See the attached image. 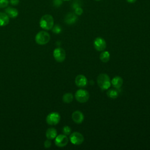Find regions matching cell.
Segmentation results:
<instances>
[{
  "label": "cell",
  "mask_w": 150,
  "mask_h": 150,
  "mask_svg": "<svg viewBox=\"0 0 150 150\" xmlns=\"http://www.w3.org/2000/svg\"><path fill=\"white\" fill-rule=\"evenodd\" d=\"M39 25L40 26L45 30H50L54 26V19L51 15L46 14L40 18Z\"/></svg>",
  "instance_id": "cell-1"
},
{
  "label": "cell",
  "mask_w": 150,
  "mask_h": 150,
  "mask_svg": "<svg viewBox=\"0 0 150 150\" xmlns=\"http://www.w3.org/2000/svg\"><path fill=\"white\" fill-rule=\"evenodd\" d=\"M97 84L99 87L103 90L108 89L111 86L109 76L105 73H101L97 77Z\"/></svg>",
  "instance_id": "cell-2"
},
{
  "label": "cell",
  "mask_w": 150,
  "mask_h": 150,
  "mask_svg": "<svg viewBox=\"0 0 150 150\" xmlns=\"http://www.w3.org/2000/svg\"><path fill=\"white\" fill-rule=\"evenodd\" d=\"M50 39V35L46 31H40L35 36L36 42L40 45L47 43Z\"/></svg>",
  "instance_id": "cell-3"
},
{
  "label": "cell",
  "mask_w": 150,
  "mask_h": 150,
  "mask_svg": "<svg viewBox=\"0 0 150 150\" xmlns=\"http://www.w3.org/2000/svg\"><path fill=\"white\" fill-rule=\"evenodd\" d=\"M75 98L78 102L84 103L88 101L89 98V93L86 90L79 89L75 93Z\"/></svg>",
  "instance_id": "cell-4"
},
{
  "label": "cell",
  "mask_w": 150,
  "mask_h": 150,
  "mask_svg": "<svg viewBox=\"0 0 150 150\" xmlns=\"http://www.w3.org/2000/svg\"><path fill=\"white\" fill-rule=\"evenodd\" d=\"M60 120V115L57 112H52L49 114L46 117V122L50 125L57 124Z\"/></svg>",
  "instance_id": "cell-5"
},
{
  "label": "cell",
  "mask_w": 150,
  "mask_h": 150,
  "mask_svg": "<svg viewBox=\"0 0 150 150\" xmlns=\"http://www.w3.org/2000/svg\"><path fill=\"white\" fill-rule=\"evenodd\" d=\"M70 142L76 145H79L82 144L84 141V137L83 135L79 132H74L70 136Z\"/></svg>",
  "instance_id": "cell-6"
},
{
  "label": "cell",
  "mask_w": 150,
  "mask_h": 150,
  "mask_svg": "<svg viewBox=\"0 0 150 150\" xmlns=\"http://www.w3.org/2000/svg\"><path fill=\"white\" fill-rule=\"evenodd\" d=\"M53 57L58 62H62L66 58L65 50L61 47H57L53 51Z\"/></svg>",
  "instance_id": "cell-7"
},
{
  "label": "cell",
  "mask_w": 150,
  "mask_h": 150,
  "mask_svg": "<svg viewBox=\"0 0 150 150\" xmlns=\"http://www.w3.org/2000/svg\"><path fill=\"white\" fill-rule=\"evenodd\" d=\"M94 47L96 50L97 51H103L106 48V42L105 40L101 38V37H97L94 40Z\"/></svg>",
  "instance_id": "cell-8"
},
{
  "label": "cell",
  "mask_w": 150,
  "mask_h": 150,
  "mask_svg": "<svg viewBox=\"0 0 150 150\" xmlns=\"http://www.w3.org/2000/svg\"><path fill=\"white\" fill-rule=\"evenodd\" d=\"M69 142L67 137L64 134H60L56 137L54 144L57 146L63 147L65 146Z\"/></svg>",
  "instance_id": "cell-9"
},
{
  "label": "cell",
  "mask_w": 150,
  "mask_h": 150,
  "mask_svg": "<svg viewBox=\"0 0 150 150\" xmlns=\"http://www.w3.org/2000/svg\"><path fill=\"white\" fill-rule=\"evenodd\" d=\"M77 15L74 12H69L66 14L64 17V22L67 25H73L77 21Z\"/></svg>",
  "instance_id": "cell-10"
},
{
  "label": "cell",
  "mask_w": 150,
  "mask_h": 150,
  "mask_svg": "<svg viewBox=\"0 0 150 150\" xmlns=\"http://www.w3.org/2000/svg\"><path fill=\"white\" fill-rule=\"evenodd\" d=\"M71 118L73 121L76 124H81L84 118L83 114L79 110L75 111L71 115Z\"/></svg>",
  "instance_id": "cell-11"
},
{
  "label": "cell",
  "mask_w": 150,
  "mask_h": 150,
  "mask_svg": "<svg viewBox=\"0 0 150 150\" xmlns=\"http://www.w3.org/2000/svg\"><path fill=\"white\" fill-rule=\"evenodd\" d=\"M75 83L79 87H84L87 84V79L83 74H79L75 79Z\"/></svg>",
  "instance_id": "cell-12"
},
{
  "label": "cell",
  "mask_w": 150,
  "mask_h": 150,
  "mask_svg": "<svg viewBox=\"0 0 150 150\" xmlns=\"http://www.w3.org/2000/svg\"><path fill=\"white\" fill-rule=\"evenodd\" d=\"M111 84L114 87H115L117 89H119L121 87L123 84V80L122 79L120 76H115L114 77L111 81Z\"/></svg>",
  "instance_id": "cell-13"
},
{
  "label": "cell",
  "mask_w": 150,
  "mask_h": 150,
  "mask_svg": "<svg viewBox=\"0 0 150 150\" xmlns=\"http://www.w3.org/2000/svg\"><path fill=\"white\" fill-rule=\"evenodd\" d=\"M5 13L11 18H16L18 15V11L14 8L8 7L5 9Z\"/></svg>",
  "instance_id": "cell-14"
},
{
  "label": "cell",
  "mask_w": 150,
  "mask_h": 150,
  "mask_svg": "<svg viewBox=\"0 0 150 150\" xmlns=\"http://www.w3.org/2000/svg\"><path fill=\"white\" fill-rule=\"evenodd\" d=\"M57 136V131L54 128H49L46 130V137L47 139H53Z\"/></svg>",
  "instance_id": "cell-15"
},
{
  "label": "cell",
  "mask_w": 150,
  "mask_h": 150,
  "mask_svg": "<svg viewBox=\"0 0 150 150\" xmlns=\"http://www.w3.org/2000/svg\"><path fill=\"white\" fill-rule=\"evenodd\" d=\"M9 17L4 12H0V26H5L9 23Z\"/></svg>",
  "instance_id": "cell-16"
},
{
  "label": "cell",
  "mask_w": 150,
  "mask_h": 150,
  "mask_svg": "<svg viewBox=\"0 0 150 150\" xmlns=\"http://www.w3.org/2000/svg\"><path fill=\"white\" fill-rule=\"evenodd\" d=\"M110 58V54L108 51H103L100 54V59L101 62L106 63L109 61Z\"/></svg>",
  "instance_id": "cell-17"
},
{
  "label": "cell",
  "mask_w": 150,
  "mask_h": 150,
  "mask_svg": "<svg viewBox=\"0 0 150 150\" xmlns=\"http://www.w3.org/2000/svg\"><path fill=\"white\" fill-rule=\"evenodd\" d=\"M63 101L65 103H70L73 100V96L71 93H65L62 97Z\"/></svg>",
  "instance_id": "cell-18"
},
{
  "label": "cell",
  "mask_w": 150,
  "mask_h": 150,
  "mask_svg": "<svg viewBox=\"0 0 150 150\" xmlns=\"http://www.w3.org/2000/svg\"><path fill=\"white\" fill-rule=\"evenodd\" d=\"M107 95L109 98L115 99L118 96V92L115 89H109L107 92Z\"/></svg>",
  "instance_id": "cell-19"
},
{
  "label": "cell",
  "mask_w": 150,
  "mask_h": 150,
  "mask_svg": "<svg viewBox=\"0 0 150 150\" xmlns=\"http://www.w3.org/2000/svg\"><path fill=\"white\" fill-rule=\"evenodd\" d=\"M52 32L55 34H59L62 32V28L59 25H56L52 28Z\"/></svg>",
  "instance_id": "cell-20"
},
{
  "label": "cell",
  "mask_w": 150,
  "mask_h": 150,
  "mask_svg": "<svg viewBox=\"0 0 150 150\" xmlns=\"http://www.w3.org/2000/svg\"><path fill=\"white\" fill-rule=\"evenodd\" d=\"M62 131H63V133L66 135H70V134L71 133V129L70 128V127L67 126V125H66L64 126L63 129H62Z\"/></svg>",
  "instance_id": "cell-21"
},
{
  "label": "cell",
  "mask_w": 150,
  "mask_h": 150,
  "mask_svg": "<svg viewBox=\"0 0 150 150\" xmlns=\"http://www.w3.org/2000/svg\"><path fill=\"white\" fill-rule=\"evenodd\" d=\"M74 10V13L77 16L81 15L83 12V9H82V8L81 6L77 7Z\"/></svg>",
  "instance_id": "cell-22"
},
{
  "label": "cell",
  "mask_w": 150,
  "mask_h": 150,
  "mask_svg": "<svg viewBox=\"0 0 150 150\" xmlns=\"http://www.w3.org/2000/svg\"><path fill=\"white\" fill-rule=\"evenodd\" d=\"M9 4L8 0H0V8H3L6 7Z\"/></svg>",
  "instance_id": "cell-23"
},
{
  "label": "cell",
  "mask_w": 150,
  "mask_h": 150,
  "mask_svg": "<svg viewBox=\"0 0 150 150\" xmlns=\"http://www.w3.org/2000/svg\"><path fill=\"white\" fill-rule=\"evenodd\" d=\"M63 0H53V5L56 7H59L62 4Z\"/></svg>",
  "instance_id": "cell-24"
},
{
  "label": "cell",
  "mask_w": 150,
  "mask_h": 150,
  "mask_svg": "<svg viewBox=\"0 0 150 150\" xmlns=\"http://www.w3.org/2000/svg\"><path fill=\"white\" fill-rule=\"evenodd\" d=\"M51 145H52V142L51 141H50V139H47L44 142V146L46 148H49L51 146Z\"/></svg>",
  "instance_id": "cell-25"
},
{
  "label": "cell",
  "mask_w": 150,
  "mask_h": 150,
  "mask_svg": "<svg viewBox=\"0 0 150 150\" xmlns=\"http://www.w3.org/2000/svg\"><path fill=\"white\" fill-rule=\"evenodd\" d=\"M9 2L12 5H17L19 2V0H10Z\"/></svg>",
  "instance_id": "cell-26"
},
{
  "label": "cell",
  "mask_w": 150,
  "mask_h": 150,
  "mask_svg": "<svg viewBox=\"0 0 150 150\" xmlns=\"http://www.w3.org/2000/svg\"><path fill=\"white\" fill-rule=\"evenodd\" d=\"M126 1L127 2H128L129 4H134L137 1V0H126Z\"/></svg>",
  "instance_id": "cell-27"
},
{
  "label": "cell",
  "mask_w": 150,
  "mask_h": 150,
  "mask_svg": "<svg viewBox=\"0 0 150 150\" xmlns=\"http://www.w3.org/2000/svg\"><path fill=\"white\" fill-rule=\"evenodd\" d=\"M63 1H70V0H63Z\"/></svg>",
  "instance_id": "cell-28"
},
{
  "label": "cell",
  "mask_w": 150,
  "mask_h": 150,
  "mask_svg": "<svg viewBox=\"0 0 150 150\" xmlns=\"http://www.w3.org/2000/svg\"><path fill=\"white\" fill-rule=\"evenodd\" d=\"M95 1H101V0H95Z\"/></svg>",
  "instance_id": "cell-29"
}]
</instances>
